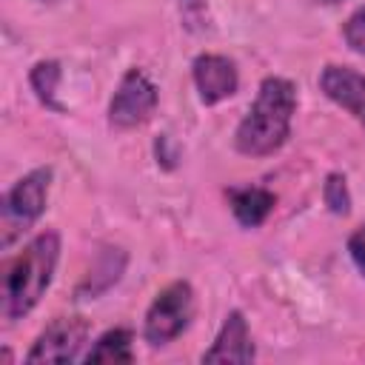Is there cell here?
I'll use <instances>...</instances> for the list:
<instances>
[{"label": "cell", "mask_w": 365, "mask_h": 365, "mask_svg": "<svg viewBox=\"0 0 365 365\" xmlns=\"http://www.w3.org/2000/svg\"><path fill=\"white\" fill-rule=\"evenodd\" d=\"M322 197H325V205L331 214L336 217H345L351 211V191H348V180L345 174H328L325 177V185H322Z\"/></svg>", "instance_id": "5bb4252c"}, {"label": "cell", "mask_w": 365, "mask_h": 365, "mask_svg": "<svg viewBox=\"0 0 365 365\" xmlns=\"http://www.w3.org/2000/svg\"><path fill=\"white\" fill-rule=\"evenodd\" d=\"M342 37H345V43H348L351 51H356V54L365 57V6H359V9L345 20Z\"/></svg>", "instance_id": "2e32d148"}, {"label": "cell", "mask_w": 365, "mask_h": 365, "mask_svg": "<svg viewBox=\"0 0 365 365\" xmlns=\"http://www.w3.org/2000/svg\"><path fill=\"white\" fill-rule=\"evenodd\" d=\"M51 165L31 168L23 174L0 202V245L9 248L14 240H20L46 211L48 202V188H51Z\"/></svg>", "instance_id": "3957f363"}, {"label": "cell", "mask_w": 365, "mask_h": 365, "mask_svg": "<svg viewBox=\"0 0 365 365\" xmlns=\"http://www.w3.org/2000/svg\"><path fill=\"white\" fill-rule=\"evenodd\" d=\"M257 348L242 311H228L211 348L202 351V362H254Z\"/></svg>", "instance_id": "9c48e42d"}, {"label": "cell", "mask_w": 365, "mask_h": 365, "mask_svg": "<svg viewBox=\"0 0 365 365\" xmlns=\"http://www.w3.org/2000/svg\"><path fill=\"white\" fill-rule=\"evenodd\" d=\"M60 259V234L40 231L26 248L6 265L3 274V317L9 322L23 319L48 291Z\"/></svg>", "instance_id": "7a4b0ae2"}, {"label": "cell", "mask_w": 365, "mask_h": 365, "mask_svg": "<svg viewBox=\"0 0 365 365\" xmlns=\"http://www.w3.org/2000/svg\"><path fill=\"white\" fill-rule=\"evenodd\" d=\"M225 197H228V205H231V211L242 228H259L277 205V194L262 188V185L228 188Z\"/></svg>", "instance_id": "30bf717a"}, {"label": "cell", "mask_w": 365, "mask_h": 365, "mask_svg": "<svg viewBox=\"0 0 365 365\" xmlns=\"http://www.w3.org/2000/svg\"><path fill=\"white\" fill-rule=\"evenodd\" d=\"M40 3H54V0H40Z\"/></svg>", "instance_id": "d6986e66"}, {"label": "cell", "mask_w": 365, "mask_h": 365, "mask_svg": "<svg viewBox=\"0 0 365 365\" xmlns=\"http://www.w3.org/2000/svg\"><path fill=\"white\" fill-rule=\"evenodd\" d=\"M297 114V86L285 77H265L257 100L234 131V148L242 157H271L291 137Z\"/></svg>", "instance_id": "6da1fadb"}, {"label": "cell", "mask_w": 365, "mask_h": 365, "mask_svg": "<svg viewBox=\"0 0 365 365\" xmlns=\"http://www.w3.org/2000/svg\"><path fill=\"white\" fill-rule=\"evenodd\" d=\"M317 3H328L331 6V3H342V0H317Z\"/></svg>", "instance_id": "ac0fdd59"}, {"label": "cell", "mask_w": 365, "mask_h": 365, "mask_svg": "<svg viewBox=\"0 0 365 365\" xmlns=\"http://www.w3.org/2000/svg\"><path fill=\"white\" fill-rule=\"evenodd\" d=\"M29 83L37 94V100L57 114H66V106L57 100V86H60V63L57 60H40L29 71Z\"/></svg>", "instance_id": "4fadbf2b"}, {"label": "cell", "mask_w": 365, "mask_h": 365, "mask_svg": "<svg viewBox=\"0 0 365 365\" xmlns=\"http://www.w3.org/2000/svg\"><path fill=\"white\" fill-rule=\"evenodd\" d=\"M125 262H128V257H125L123 248H106V251L97 257V262L91 265L86 282L77 288V297H80V299H94V297H100L103 291H108V288L123 277Z\"/></svg>", "instance_id": "8fae6325"}, {"label": "cell", "mask_w": 365, "mask_h": 365, "mask_svg": "<svg viewBox=\"0 0 365 365\" xmlns=\"http://www.w3.org/2000/svg\"><path fill=\"white\" fill-rule=\"evenodd\" d=\"M88 339V319L83 317H57L34 339L26 362H74L80 348Z\"/></svg>", "instance_id": "8992f818"}, {"label": "cell", "mask_w": 365, "mask_h": 365, "mask_svg": "<svg viewBox=\"0 0 365 365\" xmlns=\"http://www.w3.org/2000/svg\"><path fill=\"white\" fill-rule=\"evenodd\" d=\"M180 20L191 34H200L208 29V3L205 0H180Z\"/></svg>", "instance_id": "9a60e30c"}, {"label": "cell", "mask_w": 365, "mask_h": 365, "mask_svg": "<svg viewBox=\"0 0 365 365\" xmlns=\"http://www.w3.org/2000/svg\"><path fill=\"white\" fill-rule=\"evenodd\" d=\"M134 336L128 328H111L94 339V345L86 351V362H134Z\"/></svg>", "instance_id": "7c38bea8"}, {"label": "cell", "mask_w": 365, "mask_h": 365, "mask_svg": "<svg viewBox=\"0 0 365 365\" xmlns=\"http://www.w3.org/2000/svg\"><path fill=\"white\" fill-rule=\"evenodd\" d=\"M348 254H351V262L356 265V271L365 277V225H359L348 237Z\"/></svg>", "instance_id": "e0dca14e"}, {"label": "cell", "mask_w": 365, "mask_h": 365, "mask_svg": "<svg viewBox=\"0 0 365 365\" xmlns=\"http://www.w3.org/2000/svg\"><path fill=\"white\" fill-rule=\"evenodd\" d=\"M319 88L328 100L354 114V120L365 128V74H359L351 66L331 63L319 71Z\"/></svg>", "instance_id": "ba28073f"}, {"label": "cell", "mask_w": 365, "mask_h": 365, "mask_svg": "<svg viewBox=\"0 0 365 365\" xmlns=\"http://www.w3.org/2000/svg\"><path fill=\"white\" fill-rule=\"evenodd\" d=\"M160 94L143 68H128L108 103V125L114 131H131L145 125L157 111Z\"/></svg>", "instance_id": "5b68a950"}, {"label": "cell", "mask_w": 365, "mask_h": 365, "mask_svg": "<svg viewBox=\"0 0 365 365\" xmlns=\"http://www.w3.org/2000/svg\"><path fill=\"white\" fill-rule=\"evenodd\" d=\"M194 319V288L185 279L168 282L151 299L143 319V339L151 348H163L174 342Z\"/></svg>", "instance_id": "277c9868"}, {"label": "cell", "mask_w": 365, "mask_h": 365, "mask_svg": "<svg viewBox=\"0 0 365 365\" xmlns=\"http://www.w3.org/2000/svg\"><path fill=\"white\" fill-rule=\"evenodd\" d=\"M191 77L200 94L202 106H217L237 94L240 88V71L237 63L225 54H200L191 63Z\"/></svg>", "instance_id": "52a82bcc"}]
</instances>
